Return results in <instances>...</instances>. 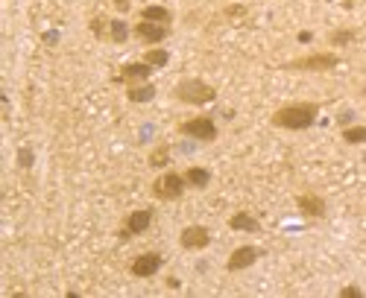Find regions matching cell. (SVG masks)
<instances>
[{"label": "cell", "instance_id": "1", "mask_svg": "<svg viewBox=\"0 0 366 298\" xmlns=\"http://www.w3.org/2000/svg\"><path fill=\"white\" fill-rule=\"evenodd\" d=\"M320 118V106L317 103H290V106H281L273 114V126L278 129H290V132H302L311 129Z\"/></svg>", "mask_w": 366, "mask_h": 298}, {"label": "cell", "instance_id": "2", "mask_svg": "<svg viewBox=\"0 0 366 298\" xmlns=\"http://www.w3.org/2000/svg\"><path fill=\"white\" fill-rule=\"evenodd\" d=\"M173 97L179 99V103H188V106H208L211 99L217 97V91L203 79H182L173 88Z\"/></svg>", "mask_w": 366, "mask_h": 298}, {"label": "cell", "instance_id": "3", "mask_svg": "<svg viewBox=\"0 0 366 298\" xmlns=\"http://www.w3.org/2000/svg\"><path fill=\"white\" fill-rule=\"evenodd\" d=\"M340 64L337 53H313V56H302L285 64V71H311V73H328Z\"/></svg>", "mask_w": 366, "mask_h": 298}, {"label": "cell", "instance_id": "4", "mask_svg": "<svg viewBox=\"0 0 366 298\" xmlns=\"http://www.w3.org/2000/svg\"><path fill=\"white\" fill-rule=\"evenodd\" d=\"M188 187V181L185 176H179V173H164L153 181V196L161 199V202H176V199H182V193H185Z\"/></svg>", "mask_w": 366, "mask_h": 298}, {"label": "cell", "instance_id": "5", "mask_svg": "<svg viewBox=\"0 0 366 298\" xmlns=\"http://www.w3.org/2000/svg\"><path fill=\"white\" fill-rule=\"evenodd\" d=\"M179 132L182 135H188L194 141H214L217 138V123H214L211 118H194V120H185V123H179Z\"/></svg>", "mask_w": 366, "mask_h": 298}, {"label": "cell", "instance_id": "6", "mask_svg": "<svg viewBox=\"0 0 366 298\" xmlns=\"http://www.w3.org/2000/svg\"><path fill=\"white\" fill-rule=\"evenodd\" d=\"M149 222H153V211H149V208L132 211L129 217H126V222H123V228L118 231V237L129 240V237H135V234H144V231L149 228Z\"/></svg>", "mask_w": 366, "mask_h": 298}, {"label": "cell", "instance_id": "7", "mask_svg": "<svg viewBox=\"0 0 366 298\" xmlns=\"http://www.w3.org/2000/svg\"><path fill=\"white\" fill-rule=\"evenodd\" d=\"M179 243H182V248H188V252H203V248L211 243V234H208L205 225H188L185 231H182Z\"/></svg>", "mask_w": 366, "mask_h": 298}, {"label": "cell", "instance_id": "8", "mask_svg": "<svg viewBox=\"0 0 366 298\" xmlns=\"http://www.w3.org/2000/svg\"><path fill=\"white\" fill-rule=\"evenodd\" d=\"M161 263H164V257L158 252H147V255H138L135 260H132L129 272L135 275V278H153L161 269Z\"/></svg>", "mask_w": 366, "mask_h": 298}, {"label": "cell", "instance_id": "9", "mask_svg": "<svg viewBox=\"0 0 366 298\" xmlns=\"http://www.w3.org/2000/svg\"><path fill=\"white\" fill-rule=\"evenodd\" d=\"M135 36L144 44H158L170 36V24H153V21H138L135 24Z\"/></svg>", "mask_w": 366, "mask_h": 298}, {"label": "cell", "instance_id": "10", "mask_svg": "<svg viewBox=\"0 0 366 298\" xmlns=\"http://www.w3.org/2000/svg\"><path fill=\"white\" fill-rule=\"evenodd\" d=\"M261 257V248H255V246H240V248H235V252L229 255V263H226V269L229 272H240V269H249L252 263Z\"/></svg>", "mask_w": 366, "mask_h": 298}, {"label": "cell", "instance_id": "11", "mask_svg": "<svg viewBox=\"0 0 366 298\" xmlns=\"http://www.w3.org/2000/svg\"><path fill=\"white\" fill-rule=\"evenodd\" d=\"M296 208L305 213V217L311 220H323L325 217V199L317 196V193H302V196H296Z\"/></svg>", "mask_w": 366, "mask_h": 298}, {"label": "cell", "instance_id": "12", "mask_svg": "<svg viewBox=\"0 0 366 298\" xmlns=\"http://www.w3.org/2000/svg\"><path fill=\"white\" fill-rule=\"evenodd\" d=\"M149 73H153V64H147V62L141 59V62H129V64H123L121 73L114 76V79H118V82H147Z\"/></svg>", "mask_w": 366, "mask_h": 298}, {"label": "cell", "instance_id": "13", "mask_svg": "<svg viewBox=\"0 0 366 298\" xmlns=\"http://www.w3.org/2000/svg\"><path fill=\"white\" fill-rule=\"evenodd\" d=\"M229 228L231 231H249V234H255V231H261V222L252 217V213L240 211V213H235V217L229 220Z\"/></svg>", "mask_w": 366, "mask_h": 298}, {"label": "cell", "instance_id": "14", "mask_svg": "<svg viewBox=\"0 0 366 298\" xmlns=\"http://www.w3.org/2000/svg\"><path fill=\"white\" fill-rule=\"evenodd\" d=\"M185 181H188V187H194V190H205L211 185V173L205 167H188L185 170Z\"/></svg>", "mask_w": 366, "mask_h": 298}, {"label": "cell", "instance_id": "15", "mask_svg": "<svg viewBox=\"0 0 366 298\" xmlns=\"http://www.w3.org/2000/svg\"><path fill=\"white\" fill-rule=\"evenodd\" d=\"M153 97H156V85H153V82H141V85H132L126 91L129 103H149Z\"/></svg>", "mask_w": 366, "mask_h": 298}, {"label": "cell", "instance_id": "16", "mask_svg": "<svg viewBox=\"0 0 366 298\" xmlns=\"http://www.w3.org/2000/svg\"><path fill=\"white\" fill-rule=\"evenodd\" d=\"M141 21L170 24V21H173V12H170V9H164V6H144V9H141Z\"/></svg>", "mask_w": 366, "mask_h": 298}, {"label": "cell", "instance_id": "17", "mask_svg": "<svg viewBox=\"0 0 366 298\" xmlns=\"http://www.w3.org/2000/svg\"><path fill=\"white\" fill-rule=\"evenodd\" d=\"M149 167H156V170H161L164 167V164H170V146L168 143H158L156 149H153V152H149Z\"/></svg>", "mask_w": 366, "mask_h": 298}, {"label": "cell", "instance_id": "18", "mask_svg": "<svg viewBox=\"0 0 366 298\" xmlns=\"http://www.w3.org/2000/svg\"><path fill=\"white\" fill-rule=\"evenodd\" d=\"M144 62L153 64V68H164V64L170 62V53H168V50H161V47H149L144 53Z\"/></svg>", "mask_w": 366, "mask_h": 298}, {"label": "cell", "instance_id": "19", "mask_svg": "<svg viewBox=\"0 0 366 298\" xmlns=\"http://www.w3.org/2000/svg\"><path fill=\"white\" fill-rule=\"evenodd\" d=\"M355 38H358L355 29H334V32L328 36V44H331V47H343V44H352Z\"/></svg>", "mask_w": 366, "mask_h": 298}, {"label": "cell", "instance_id": "20", "mask_svg": "<svg viewBox=\"0 0 366 298\" xmlns=\"http://www.w3.org/2000/svg\"><path fill=\"white\" fill-rule=\"evenodd\" d=\"M109 18H103V15H94V18H91V24H88V29L94 32V36L97 38H109Z\"/></svg>", "mask_w": 366, "mask_h": 298}, {"label": "cell", "instance_id": "21", "mask_svg": "<svg viewBox=\"0 0 366 298\" xmlns=\"http://www.w3.org/2000/svg\"><path fill=\"white\" fill-rule=\"evenodd\" d=\"M109 38H111L114 44H123V41L129 38L126 24H123V21H111V24H109Z\"/></svg>", "mask_w": 366, "mask_h": 298}, {"label": "cell", "instance_id": "22", "mask_svg": "<svg viewBox=\"0 0 366 298\" xmlns=\"http://www.w3.org/2000/svg\"><path fill=\"white\" fill-rule=\"evenodd\" d=\"M343 141L346 143H366V126H348V129H343Z\"/></svg>", "mask_w": 366, "mask_h": 298}, {"label": "cell", "instance_id": "23", "mask_svg": "<svg viewBox=\"0 0 366 298\" xmlns=\"http://www.w3.org/2000/svg\"><path fill=\"white\" fill-rule=\"evenodd\" d=\"M340 298H363V290H360V287H343V290H340Z\"/></svg>", "mask_w": 366, "mask_h": 298}, {"label": "cell", "instance_id": "24", "mask_svg": "<svg viewBox=\"0 0 366 298\" xmlns=\"http://www.w3.org/2000/svg\"><path fill=\"white\" fill-rule=\"evenodd\" d=\"M226 15H229V18H243V15H246V6H229Z\"/></svg>", "mask_w": 366, "mask_h": 298}, {"label": "cell", "instance_id": "25", "mask_svg": "<svg viewBox=\"0 0 366 298\" xmlns=\"http://www.w3.org/2000/svg\"><path fill=\"white\" fill-rule=\"evenodd\" d=\"M111 3H114V9H118V12H129V0H111Z\"/></svg>", "mask_w": 366, "mask_h": 298}, {"label": "cell", "instance_id": "26", "mask_svg": "<svg viewBox=\"0 0 366 298\" xmlns=\"http://www.w3.org/2000/svg\"><path fill=\"white\" fill-rule=\"evenodd\" d=\"M18 158H21V167H29V161H32V152H27V149H21V152H18Z\"/></svg>", "mask_w": 366, "mask_h": 298}, {"label": "cell", "instance_id": "27", "mask_svg": "<svg viewBox=\"0 0 366 298\" xmlns=\"http://www.w3.org/2000/svg\"><path fill=\"white\" fill-rule=\"evenodd\" d=\"M363 161H366V158H363Z\"/></svg>", "mask_w": 366, "mask_h": 298}]
</instances>
